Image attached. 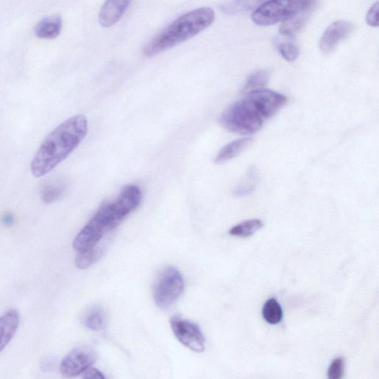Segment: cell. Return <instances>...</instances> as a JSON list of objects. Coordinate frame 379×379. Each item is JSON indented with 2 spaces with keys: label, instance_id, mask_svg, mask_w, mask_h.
Here are the masks:
<instances>
[{
  "label": "cell",
  "instance_id": "obj_1",
  "mask_svg": "<svg viewBox=\"0 0 379 379\" xmlns=\"http://www.w3.org/2000/svg\"><path fill=\"white\" fill-rule=\"evenodd\" d=\"M288 99L278 92L268 89L252 91L224 110L219 122L224 128L235 134L252 135Z\"/></svg>",
  "mask_w": 379,
  "mask_h": 379
},
{
  "label": "cell",
  "instance_id": "obj_2",
  "mask_svg": "<svg viewBox=\"0 0 379 379\" xmlns=\"http://www.w3.org/2000/svg\"><path fill=\"white\" fill-rule=\"evenodd\" d=\"M88 122L84 115H77L61 122L46 137L30 164L37 178L52 171L64 162L86 138Z\"/></svg>",
  "mask_w": 379,
  "mask_h": 379
},
{
  "label": "cell",
  "instance_id": "obj_3",
  "mask_svg": "<svg viewBox=\"0 0 379 379\" xmlns=\"http://www.w3.org/2000/svg\"><path fill=\"white\" fill-rule=\"evenodd\" d=\"M213 9L202 7L184 14L153 37L143 50L147 57H155L197 36L214 21Z\"/></svg>",
  "mask_w": 379,
  "mask_h": 379
},
{
  "label": "cell",
  "instance_id": "obj_4",
  "mask_svg": "<svg viewBox=\"0 0 379 379\" xmlns=\"http://www.w3.org/2000/svg\"><path fill=\"white\" fill-rule=\"evenodd\" d=\"M115 229L106 209L101 206L86 226L81 230L73 243L79 253L97 247L105 235Z\"/></svg>",
  "mask_w": 379,
  "mask_h": 379
},
{
  "label": "cell",
  "instance_id": "obj_5",
  "mask_svg": "<svg viewBox=\"0 0 379 379\" xmlns=\"http://www.w3.org/2000/svg\"><path fill=\"white\" fill-rule=\"evenodd\" d=\"M184 289L182 274L174 268L164 270L158 276L153 297L161 309H167L179 298Z\"/></svg>",
  "mask_w": 379,
  "mask_h": 379
},
{
  "label": "cell",
  "instance_id": "obj_6",
  "mask_svg": "<svg viewBox=\"0 0 379 379\" xmlns=\"http://www.w3.org/2000/svg\"><path fill=\"white\" fill-rule=\"evenodd\" d=\"M301 1H273L261 3L252 14L255 24L260 26H269L283 23L299 7Z\"/></svg>",
  "mask_w": 379,
  "mask_h": 379
},
{
  "label": "cell",
  "instance_id": "obj_7",
  "mask_svg": "<svg viewBox=\"0 0 379 379\" xmlns=\"http://www.w3.org/2000/svg\"><path fill=\"white\" fill-rule=\"evenodd\" d=\"M170 323L174 335L180 343L193 351L201 353L204 351L206 340L197 324L179 315L173 316Z\"/></svg>",
  "mask_w": 379,
  "mask_h": 379
},
{
  "label": "cell",
  "instance_id": "obj_8",
  "mask_svg": "<svg viewBox=\"0 0 379 379\" xmlns=\"http://www.w3.org/2000/svg\"><path fill=\"white\" fill-rule=\"evenodd\" d=\"M97 356L88 347H81L71 351L61 360L59 371L64 377L72 378L86 372L96 361Z\"/></svg>",
  "mask_w": 379,
  "mask_h": 379
},
{
  "label": "cell",
  "instance_id": "obj_9",
  "mask_svg": "<svg viewBox=\"0 0 379 379\" xmlns=\"http://www.w3.org/2000/svg\"><path fill=\"white\" fill-rule=\"evenodd\" d=\"M315 1H301L295 12L282 23L280 34L286 37H291L298 33L304 27L318 6Z\"/></svg>",
  "mask_w": 379,
  "mask_h": 379
},
{
  "label": "cell",
  "instance_id": "obj_10",
  "mask_svg": "<svg viewBox=\"0 0 379 379\" xmlns=\"http://www.w3.org/2000/svg\"><path fill=\"white\" fill-rule=\"evenodd\" d=\"M353 26L347 21H337L325 30L320 39V50L324 55H329L351 33Z\"/></svg>",
  "mask_w": 379,
  "mask_h": 379
},
{
  "label": "cell",
  "instance_id": "obj_11",
  "mask_svg": "<svg viewBox=\"0 0 379 379\" xmlns=\"http://www.w3.org/2000/svg\"><path fill=\"white\" fill-rule=\"evenodd\" d=\"M130 4V1H116V0H109L106 2L102 6L99 14L100 25L104 28H110L115 25L125 14Z\"/></svg>",
  "mask_w": 379,
  "mask_h": 379
},
{
  "label": "cell",
  "instance_id": "obj_12",
  "mask_svg": "<svg viewBox=\"0 0 379 379\" xmlns=\"http://www.w3.org/2000/svg\"><path fill=\"white\" fill-rule=\"evenodd\" d=\"M19 313L17 310H10L0 316V353L11 342L19 324Z\"/></svg>",
  "mask_w": 379,
  "mask_h": 379
},
{
  "label": "cell",
  "instance_id": "obj_13",
  "mask_svg": "<svg viewBox=\"0 0 379 379\" xmlns=\"http://www.w3.org/2000/svg\"><path fill=\"white\" fill-rule=\"evenodd\" d=\"M63 25L64 20L59 14L44 17L36 25L35 35L40 39H55L61 34Z\"/></svg>",
  "mask_w": 379,
  "mask_h": 379
},
{
  "label": "cell",
  "instance_id": "obj_14",
  "mask_svg": "<svg viewBox=\"0 0 379 379\" xmlns=\"http://www.w3.org/2000/svg\"><path fill=\"white\" fill-rule=\"evenodd\" d=\"M253 142V139L251 138H242L233 141L220 150L216 159H215V163L220 165V164L227 162L237 157L241 153L250 147Z\"/></svg>",
  "mask_w": 379,
  "mask_h": 379
},
{
  "label": "cell",
  "instance_id": "obj_15",
  "mask_svg": "<svg viewBox=\"0 0 379 379\" xmlns=\"http://www.w3.org/2000/svg\"><path fill=\"white\" fill-rule=\"evenodd\" d=\"M66 184L60 180L49 181L44 183L40 188V197L46 204H51L63 197Z\"/></svg>",
  "mask_w": 379,
  "mask_h": 379
},
{
  "label": "cell",
  "instance_id": "obj_16",
  "mask_svg": "<svg viewBox=\"0 0 379 379\" xmlns=\"http://www.w3.org/2000/svg\"><path fill=\"white\" fill-rule=\"evenodd\" d=\"M107 323L106 314L99 307H92L85 315L84 324L87 329L98 331L105 329Z\"/></svg>",
  "mask_w": 379,
  "mask_h": 379
},
{
  "label": "cell",
  "instance_id": "obj_17",
  "mask_svg": "<svg viewBox=\"0 0 379 379\" xmlns=\"http://www.w3.org/2000/svg\"><path fill=\"white\" fill-rule=\"evenodd\" d=\"M105 251L104 245H97V247L77 253L75 264L79 269H87L95 264Z\"/></svg>",
  "mask_w": 379,
  "mask_h": 379
},
{
  "label": "cell",
  "instance_id": "obj_18",
  "mask_svg": "<svg viewBox=\"0 0 379 379\" xmlns=\"http://www.w3.org/2000/svg\"><path fill=\"white\" fill-rule=\"evenodd\" d=\"M264 224L262 221L258 219H253L235 225L230 230L229 233L233 235V237L249 238L261 230Z\"/></svg>",
  "mask_w": 379,
  "mask_h": 379
},
{
  "label": "cell",
  "instance_id": "obj_19",
  "mask_svg": "<svg viewBox=\"0 0 379 379\" xmlns=\"http://www.w3.org/2000/svg\"><path fill=\"white\" fill-rule=\"evenodd\" d=\"M259 173L255 168H251L239 186L235 188L233 193L237 197H244L250 195L257 186Z\"/></svg>",
  "mask_w": 379,
  "mask_h": 379
},
{
  "label": "cell",
  "instance_id": "obj_20",
  "mask_svg": "<svg viewBox=\"0 0 379 379\" xmlns=\"http://www.w3.org/2000/svg\"><path fill=\"white\" fill-rule=\"evenodd\" d=\"M270 79V73L267 70L255 71L246 81L242 88L243 93L248 94L250 92L262 90L268 84Z\"/></svg>",
  "mask_w": 379,
  "mask_h": 379
},
{
  "label": "cell",
  "instance_id": "obj_21",
  "mask_svg": "<svg viewBox=\"0 0 379 379\" xmlns=\"http://www.w3.org/2000/svg\"><path fill=\"white\" fill-rule=\"evenodd\" d=\"M262 314L266 322L271 324H279L283 317L282 309L280 304L275 299H270L265 302Z\"/></svg>",
  "mask_w": 379,
  "mask_h": 379
},
{
  "label": "cell",
  "instance_id": "obj_22",
  "mask_svg": "<svg viewBox=\"0 0 379 379\" xmlns=\"http://www.w3.org/2000/svg\"><path fill=\"white\" fill-rule=\"evenodd\" d=\"M275 46L282 57L286 61H293L300 56L299 47L291 40L278 39L275 40Z\"/></svg>",
  "mask_w": 379,
  "mask_h": 379
},
{
  "label": "cell",
  "instance_id": "obj_23",
  "mask_svg": "<svg viewBox=\"0 0 379 379\" xmlns=\"http://www.w3.org/2000/svg\"><path fill=\"white\" fill-rule=\"evenodd\" d=\"M344 373V362L342 358H338L331 365L327 373L329 379H342Z\"/></svg>",
  "mask_w": 379,
  "mask_h": 379
},
{
  "label": "cell",
  "instance_id": "obj_24",
  "mask_svg": "<svg viewBox=\"0 0 379 379\" xmlns=\"http://www.w3.org/2000/svg\"><path fill=\"white\" fill-rule=\"evenodd\" d=\"M260 3L257 2H234L231 5H226L223 7V11L226 13H237L240 12V10L250 9L254 5H257Z\"/></svg>",
  "mask_w": 379,
  "mask_h": 379
},
{
  "label": "cell",
  "instance_id": "obj_25",
  "mask_svg": "<svg viewBox=\"0 0 379 379\" xmlns=\"http://www.w3.org/2000/svg\"><path fill=\"white\" fill-rule=\"evenodd\" d=\"M378 2H376L370 9H369L366 17V21L369 26L372 27L378 26Z\"/></svg>",
  "mask_w": 379,
  "mask_h": 379
},
{
  "label": "cell",
  "instance_id": "obj_26",
  "mask_svg": "<svg viewBox=\"0 0 379 379\" xmlns=\"http://www.w3.org/2000/svg\"><path fill=\"white\" fill-rule=\"evenodd\" d=\"M84 379H106L97 369L89 368L86 372Z\"/></svg>",
  "mask_w": 379,
  "mask_h": 379
},
{
  "label": "cell",
  "instance_id": "obj_27",
  "mask_svg": "<svg viewBox=\"0 0 379 379\" xmlns=\"http://www.w3.org/2000/svg\"><path fill=\"white\" fill-rule=\"evenodd\" d=\"M14 222L15 219L14 215L11 213H6L2 218V223L7 227L12 226Z\"/></svg>",
  "mask_w": 379,
  "mask_h": 379
}]
</instances>
